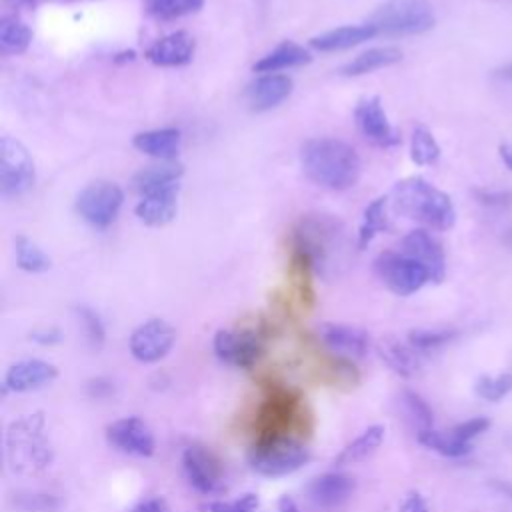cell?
I'll list each match as a JSON object with an SVG mask.
<instances>
[{"label": "cell", "instance_id": "1", "mask_svg": "<svg viewBox=\"0 0 512 512\" xmlns=\"http://www.w3.org/2000/svg\"><path fill=\"white\" fill-rule=\"evenodd\" d=\"M304 174L318 186L328 190L352 188L362 172V162L356 150L338 138H310L300 150Z\"/></svg>", "mask_w": 512, "mask_h": 512}, {"label": "cell", "instance_id": "2", "mask_svg": "<svg viewBox=\"0 0 512 512\" xmlns=\"http://www.w3.org/2000/svg\"><path fill=\"white\" fill-rule=\"evenodd\" d=\"M392 208L432 230H448L456 222V210L446 192L420 176H410L394 184Z\"/></svg>", "mask_w": 512, "mask_h": 512}, {"label": "cell", "instance_id": "3", "mask_svg": "<svg viewBox=\"0 0 512 512\" xmlns=\"http://www.w3.org/2000/svg\"><path fill=\"white\" fill-rule=\"evenodd\" d=\"M8 460L18 472H38L52 460L50 446L44 438V418L40 414H28L14 420L6 436Z\"/></svg>", "mask_w": 512, "mask_h": 512}, {"label": "cell", "instance_id": "4", "mask_svg": "<svg viewBox=\"0 0 512 512\" xmlns=\"http://www.w3.org/2000/svg\"><path fill=\"white\" fill-rule=\"evenodd\" d=\"M368 22L384 36H412L428 32L436 24V14L428 0H386Z\"/></svg>", "mask_w": 512, "mask_h": 512}, {"label": "cell", "instance_id": "5", "mask_svg": "<svg viewBox=\"0 0 512 512\" xmlns=\"http://www.w3.org/2000/svg\"><path fill=\"white\" fill-rule=\"evenodd\" d=\"M250 466L266 478H280L300 470L310 460V450L296 438L268 436L250 450Z\"/></svg>", "mask_w": 512, "mask_h": 512}, {"label": "cell", "instance_id": "6", "mask_svg": "<svg viewBox=\"0 0 512 512\" xmlns=\"http://www.w3.org/2000/svg\"><path fill=\"white\" fill-rule=\"evenodd\" d=\"M374 270L382 284L396 296H410L432 280L420 262L396 250L380 252L374 260Z\"/></svg>", "mask_w": 512, "mask_h": 512}, {"label": "cell", "instance_id": "7", "mask_svg": "<svg viewBox=\"0 0 512 512\" xmlns=\"http://www.w3.org/2000/svg\"><path fill=\"white\" fill-rule=\"evenodd\" d=\"M34 184V160L26 146L12 136L0 140V190L6 198L22 196Z\"/></svg>", "mask_w": 512, "mask_h": 512}, {"label": "cell", "instance_id": "8", "mask_svg": "<svg viewBox=\"0 0 512 512\" xmlns=\"http://www.w3.org/2000/svg\"><path fill=\"white\" fill-rule=\"evenodd\" d=\"M124 202V192L110 180L90 182L76 198L78 214L94 228H108Z\"/></svg>", "mask_w": 512, "mask_h": 512}, {"label": "cell", "instance_id": "9", "mask_svg": "<svg viewBox=\"0 0 512 512\" xmlns=\"http://www.w3.org/2000/svg\"><path fill=\"white\" fill-rule=\"evenodd\" d=\"M212 348L218 360L234 368H252L264 354V342L254 330H218Z\"/></svg>", "mask_w": 512, "mask_h": 512}, {"label": "cell", "instance_id": "10", "mask_svg": "<svg viewBox=\"0 0 512 512\" xmlns=\"http://www.w3.org/2000/svg\"><path fill=\"white\" fill-rule=\"evenodd\" d=\"M182 468L188 482L206 496H218L226 490L220 460L204 446H186L182 452Z\"/></svg>", "mask_w": 512, "mask_h": 512}, {"label": "cell", "instance_id": "11", "mask_svg": "<svg viewBox=\"0 0 512 512\" xmlns=\"http://www.w3.org/2000/svg\"><path fill=\"white\" fill-rule=\"evenodd\" d=\"M176 342V330L162 318H150L130 334V352L138 362L162 360Z\"/></svg>", "mask_w": 512, "mask_h": 512}, {"label": "cell", "instance_id": "12", "mask_svg": "<svg viewBox=\"0 0 512 512\" xmlns=\"http://www.w3.org/2000/svg\"><path fill=\"white\" fill-rule=\"evenodd\" d=\"M354 120L360 134L380 148H394L400 144V134L390 124L378 96L362 98L354 108Z\"/></svg>", "mask_w": 512, "mask_h": 512}, {"label": "cell", "instance_id": "13", "mask_svg": "<svg viewBox=\"0 0 512 512\" xmlns=\"http://www.w3.org/2000/svg\"><path fill=\"white\" fill-rule=\"evenodd\" d=\"M106 440L132 456L150 458L156 450V440L150 426L138 416H126L106 426Z\"/></svg>", "mask_w": 512, "mask_h": 512}, {"label": "cell", "instance_id": "14", "mask_svg": "<svg viewBox=\"0 0 512 512\" xmlns=\"http://www.w3.org/2000/svg\"><path fill=\"white\" fill-rule=\"evenodd\" d=\"M400 252L414 258L416 262H420L430 272L432 282L444 280V274H446L444 250H442L440 242L424 228L410 230L400 242Z\"/></svg>", "mask_w": 512, "mask_h": 512}, {"label": "cell", "instance_id": "15", "mask_svg": "<svg viewBox=\"0 0 512 512\" xmlns=\"http://www.w3.org/2000/svg\"><path fill=\"white\" fill-rule=\"evenodd\" d=\"M318 338L322 344L334 352L336 356L344 358H364L370 348V338L362 328L340 324V322H322L318 326Z\"/></svg>", "mask_w": 512, "mask_h": 512}, {"label": "cell", "instance_id": "16", "mask_svg": "<svg viewBox=\"0 0 512 512\" xmlns=\"http://www.w3.org/2000/svg\"><path fill=\"white\" fill-rule=\"evenodd\" d=\"M292 78L286 74H262L244 90V100L250 110L266 112L282 104L292 94Z\"/></svg>", "mask_w": 512, "mask_h": 512}, {"label": "cell", "instance_id": "17", "mask_svg": "<svg viewBox=\"0 0 512 512\" xmlns=\"http://www.w3.org/2000/svg\"><path fill=\"white\" fill-rule=\"evenodd\" d=\"M58 368L40 358H28L12 364L4 376V392H32L56 380Z\"/></svg>", "mask_w": 512, "mask_h": 512}, {"label": "cell", "instance_id": "18", "mask_svg": "<svg viewBox=\"0 0 512 512\" xmlns=\"http://www.w3.org/2000/svg\"><path fill=\"white\" fill-rule=\"evenodd\" d=\"M194 52H196L194 36L186 30H176L168 36H162L154 44H150L144 56L156 66L172 68V66L188 64L194 58Z\"/></svg>", "mask_w": 512, "mask_h": 512}, {"label": "cell", "instance_id": "19", "mask_svg": "<svg viewBox=\"0 0 512 512\" xmlns=\"http://www.w3.org/2000/svg\"><path fill=\"white\" fill-rule=\"evenodd\" d=\"M140 222L148 226H166L178 212V184L144 194L134 208Z\"/></svg>", "mask_w": 512, "mask_h": 512}, {"label": "cell", "instance_id": "20", "mask_svg": "<svg viewBox=\"0 0 512 512\" xmlns=\"http://www.w3.org/2000/svg\"><path fill=\"white\" fill-rule=\"evenodd\" d=\"M354 486V478L342 472H326L310 482L308 494L316 506L338 508L352 496Z\"/></svg>", "mask_w": 512, "mask_h": 512}, {"label": "cell", "instance_id": "21", "mask_svg": "<svg viewBox=\"0 0 512 512\" xmlns=\"http://www.w3.org/2000/svg\"><path fill=\"white\" fill-rule=\"evenodd\" d=\"M374 36H378V30L370 22L348 24V26H338V28L326 30L318 36H312L308 44L320 52H336V50H346V48L358 46Z\"/></svg>", "mask_w": 512, "mask_h": 512}, {"label": "cell", "instance_id": "22", "mask_svg": "<svg viewBox=\"0 0 512 512\" xmlns=\"http://www.w3.org/2000/svg\"><path fill=\"white\" fill-rule=\"evenodd\" d=\"M184 174V166L178 160H158L156 164L140 168L132 176V188L144 196L162 188L176 186Z\"/></svg>", "mask_w": 512, "mask_h": 512}, {"label": "cell", "instance_id": "23", "mask_svg": "<svg viewBox=\"0 0 512 512\" xmlns=\"http://www.w3.org/2000/svg\"><path fill=\"white\" fill-rule=\"evenodd\" d=\"M180 130L176 128H154L146 132H138L132 138V144L142 154H148L158 160H174L180 150Z\"/></svg>", "mask_w": 512, "mask_h": 512}, {"label": "cell", "instance_id": "24", "mask_svg": "<svg viewBox=\"0 0 512 512\" xmlns=\"http://www.w3.org/2000/svg\"><path fill=\"white\" fill-rule=\"evenodd\" d=\"M312 60L310 52L292 42V40H284L280 42L274 50H270L268 54H264L258 62H254L252 70L254 72H264V74H272L278 70H286V68H294V66H304Z\"/></svg>", "mask_w": 512, "mask_h": 512}, {"label": "cell", "instance_id": "25", "mask_svg": "<svg viewBox=\"0 0 512 512\" xmlns=\"http://www.w3.org/2000/svg\"><path fill=\"white\" fill-rule=\"evenodd\" d=\"M402 60V52L394 46H378V48H370L366 52H360L358 56H354L352 60H348L338 72L342 76H364L370 74L374 70L392 66L396 62Z\"/></svg>", "mask_w": 512, "mask_h": 512}, {"label": "cell", "instance_id": "26", "mask_svg": "<svg viewBox=\"0 0 512 512\" xmlns=\"http://www.w3.org/2000/svg\"><path fill=\"white\" fill-rule=\"evenodd\" d=\"M384 432L386 430L380 424L368 426L360 436H356L352 442H348L338 452V456L334 458V464L336 466H348V464H356V462H362V460L370 458L380 448V444L384 442Z\"/></svg>", "mask_w": 512, "mask_h": 512}, {"label": "cell", "instance_id": "27", "mask_svg": "<svg viewBox=\"0 0 512 512\" xmlns=\"http://www.w3.org/2000/svg\"><path fill=\"white\" fill-rule=\"evenodd\" d=\"M380 356L384 358V362L400 376L408 378L414 376L420 368V358H418V350L412 348L410 344L398 342V340H386L380 346Z\"/></svg>", "mask_w": 512, "mask_h": 512}, {"label": "cell", "instance_id": "28", "mask_svg": "<svg viewBox=\"0 0 512 512\" xmlns=\"http://www.w3.org/2000/svg\"><path fill=\"white\" fill-rule=\"evenodd\" d=\"M386 206H388V198L380 196L376 200H372L362 214V222L358 228V248H366L376 234L386 232L390 228L388 222V214H386Z\"/></svg>", "mask_w": 512, "mask_h": 512}, {"label": "cell", "instance_id": "29", "mask_svg": "<svg viewBox=\"0 0 512 512\" xmlns=\"http://www.w3.org/2000/svg\"><path fill=\"white\" fill-rule=\"evenodd\" d=\"M32 42V30L16 16L0 20V48L4 54H22Z\"/></svg>", "mask_w": 512, "mask_h": 512}, {"label": "cell", "instance_id": "30", "mask_svg": "<svg viewBox=\"0 0 512 512\" xmlns=\"http://www.w3.org/2000/svg\"><path fill=\"white\" fill-rule=\"evenodd\" d=\"M418 442L442 456H450V458H458L470 452V444H464L462 440L456 438V434L452 430L440 432L436 428H428V430H420L416 432Z\"/></svg>", "mask_w": 512, "mask_h": 512}, {"label": "cell", "instance_id": "31", "mask_svg": "<svg viewBox=\"0 0 512 512\" xmlns=\"http://www.w3.org/2000/svg\"><path fill=\"white\" fill-rule=\"evenodd\" d=\"M410 158L418 166H430L440 158V146L426 126H416L410 138Z\"/></svg>", "mask_w": 512, "mask_h": 512}, {"label": "cell", "instance_id": "32", "mask_svg": "<svg viewBox=\"0 0 512 512\" xmlns=\"http://www.w3.org/2000/svg\"><path fill=\"white\" fill-rule=\"evenodd\" d=\"M204 0H144V8L158 20H176L198 12Z\"/></svg>", "mask_w": 512, "mask_h": 512}, {"label": "cell", "instance_id": "33", "mask_svg": "<svg viewBox=\"0 0 512 512\" xmlns=\"http://www.w3.org/2000/svg\"><path fill=\"white\" fill-rule=\"evenodd\" d=\"M14 246H16V264H18L22 270L40 274V272H46V270L50 268V258H48L46 252H44L36 242H32L30 238L18 236Z\"/></svg>", "mask_w": 512, "mask_h": 512}, {"label": "cell", "instance_id": "34", "mask_svg": "<svg viewBox=\"0 0 512 512\" xmlns=\"http://www.w3.org/2000/svg\"><path fill=\"white\" fill-rule=\"evenodd\" d=\"M474 392L488 402L502 400L506 394L512 392V372H504L498 376H480L474 384Z\"/></svg>", "mask_w": 512, "mask_h": 512}, {"label": "cell", "instance_id": "35", "mask_svg": "<svg viewBox=\"0 0 512 512\" xmlns=\"http://www.w3.org/2000/svg\"><path fill=\"white\" fill-rule=\"evenodd\" d=\"M456 336L454 330H430V328H416L408 334V344L418 352H428L440 348L442 344L450 342Z\"/></svg>", "mask_w": 512, "mask_h": 512}, {"label": "cell", "instance_id": "36", "mask_svg": "<svg viewBox=\"0 0 512 512\" xmlns=\"http://www.w3.org/2000/svg\"><path fill=\"white\" fill-rule=\"evenodd\" d=\"M260 498L254 492H246L234 500H210L206 512H256Z\"/></svg>", "mask_w": 512, "mask_h": 512}, {"label": "cell", "instance_id": "37", "mask_svg": "<svg viewBox=\"0 0 512 512\" xmlns=\"http://www.w3.org/2000/svg\"><path fill=\"white\" fill-rule=\"evenodd\" d=\"M404 404H406V410H408L410 418L416 424V432L434 428L432 426V410H430V406L418 394H414L410 390L404 392Z\"/></svg>", "mask_w": 512, "mask_h": 512}, {"label": "cell", "instance_id": "38", "mask_svg": "<svg viewBox=\"0 0 512 512\" xmlns=\"http://www.w3.org/2000/svg\"><path fill=\"white\" fill-rule=\"evenodd\" d=\"M76 312H78V318H80V322H82V326H84V332H86L88 342H90L94 348H100L102 342H104V324H102L100 316H98L94 310L86 308V306H80Z\"/></svg>", "mask_w": 512, "mask_h": 512}, {"label": "cell", "instance_id": "39", "mask_svg": "<svg viewBox=\"0 0 512 512\" xmlns=\"http://www.w3.org/2000/svg\"><path fill=\"white\" fill-rule=\"evenodd\" d=\"M490 426V422L486 418H472V420H466V422H460L456 424L454 428H450L458 440H462L464 444H470L472 438H476L478 434H482L486 428Z\"/></svg>", "mask_w": 512, "mask_h": 512}, {"label": "cell", "instance_id": "40", "mask_svg": "<svg viewBox=\"0 0 512 512\" xmlns=\"http://www.w3.org/2000/svg\"><path fill=\"white\" fill-rule=\"evenodd\" d=\"M478 202L484 206H508L512 202V192H494V190H476Z\"/></svg>", "mask_w": 512, "mask_h": 512}, {"label": "cell", "instance_id": "41", "mask_svg": "<svg viewBox=\"0 0 512 512\" xmlns=\"http://www.w3.org/2000/svg\"><path fill=\"white\" fill-rule=\"evenodd\" d=\"M130 512H170V508L162 496H152L138 502Z\"/></svg>", "mask_w": 512, "mask_h": 512}, {"label": "cell", "instance_id": "42", "mask_svg": "<svg viewBox=\"0 0 512 512\" xmlns=\"http://www.w3.org/2000/svg\"><path fill=\"white\" fill-rule=\"evenodd\" d=\"M400 512H430V508H428V504H426V500H424L422 494L410 492V494L404 498V502H402V506H400Z\"/></svg>", "mask_w": 512, "mask_h": 512}, {"label": "cell", "instance_id": "43", "mask_svg": "<svg viewBox=\"0 0 512 512\" xmlns=\"http://www.w3.org/2000/svg\"><path fill=\"white\" fill-rule=\"evenodd\" d=\"M30 338L36 340V342H40V344H54V342H58L62 336H60V332H58L56 328H48V330L44 328V330L32 332Z\"/></svg>", "mask_w": 512, "mask_h": 512}, {"label": "cell", "instance_id": "44", "mask_svg": "<svg viewBox=\"0 0 512 512\" xmlns=\"http://www.w3.org/2000/svg\"><path fill=\"white\" fill-rule=\"evenodd\" d=\"M278 512H302L298 508V504L294 502V498H290L288 494H284L280 500H278Z\"/></svg>", "mask_w": 512, "mask_h": 512}, {"label": "cell", "instance_id": "45", "mask_svg": "<svg viewBox=\"0 0 512 512\" xmlns=\"http://www.w3.org/2000/svg\"><path fill=\"white\" fill-rule=\"evenodd\" d=\"M498 154H500V158H502L504 166L512 170V146H508V144H500V146H498Z\"/></svg>", "mask_w": 512, "mask_h": 512}, {"label": "cell", "instance_id": "46", "mask_svg": "<svg viewBox=\"0 0 512 512\" xmlns=\"http://www.w3.org/2000/svg\"><path fill=\"white\" fill-rule=\"evenodd\" d=\"M6 2L16 8H36L42 0H6Z\"/></svg>", "mask_w": 512, "mask_h": 512}, {"label": "cell", "instance_id": "47", "mask_svg": "<svg viewBox=\"0 0 512 512\" xmlns=\"http://www.w3.org/2000/svg\"><path fill=\"white\" fill-rule=\"evenodd\" d=\"M498 76L504 78V80H512V62H508L504 68H500Z\"/></svg>", "mask_w": 512, "mask_h": 512}, {"label": "cell", "instance_id": "48", "mask_svg": "<svg viewBox=\"0 0 512 512\" xmlns=\"http://www.w3.org/2000/svg\"><path fill=\"white\" fill-rule=\"evenodd\" d=\"M502 240H504V244L508 246V248H512V228L510 230H506L504 232V236H502Z\"/></svg>", "mask_w": 512, "mask_h": 512}]
</instances>
